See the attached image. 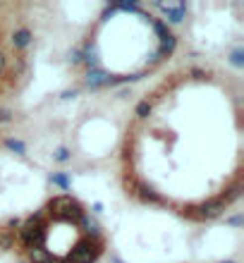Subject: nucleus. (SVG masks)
Returning a JSON list of instances; mask_svg holds the SVG:
<instances>
[{"label":"nucleus","instance_id":"2","mask_svg":"<svg viewBox=\"0 0 244 263\" xmlns=\"http://www.w3.org/2000/svg\"><path fill=\"white\" fill-rule=\"evenodd\" d=\"M173 48V31L149 10L113 5L89 29L84 57L96 79L113 84L153 74L170 60Z\"/></svg>","mask_w":244,"mask_h":263},{"label":"nucleus","instance_id":"1","mask_svg":"<svg viewBox=\"0 0 244 263\" xmlns=\"http://www.w3.org/2000/svg\"><path fill=\"white\" fill-rule=\"evenodd\" d=\"M242 167V84L201 65L170 72L136 101L118 153L132 201L194 222L240 201Z\"/></svg>","mask_w":244,"mask_h":263},{"label":"nucleus","instance_id":"4","mask_svg":"<svg viewBox=\"0 0 244 263\" xmlns=\"http://www.w3.org/2000/svg\"><path fill=\"white\" fill-rule=\"evenodd\" d=\"M34 48L31 7L24 2H0V105L27 89L34 69Z\"/></svg>","mask_w":244,"mask_h":263},{"label":"nucleus","instance_id":"3","mask_svg":"<svg viewBox=\"0 0 244 263\" xmlns=\"http://www.w3.org/2000/svg\"><path fill=\"white\" fill-rule=\"evenodd\" d=\"M12 247L24 263H96L108 239L84 201L55 194L14 227Z\"/></svg>","mask_w":244,"mask_h":263}]
</instances>
